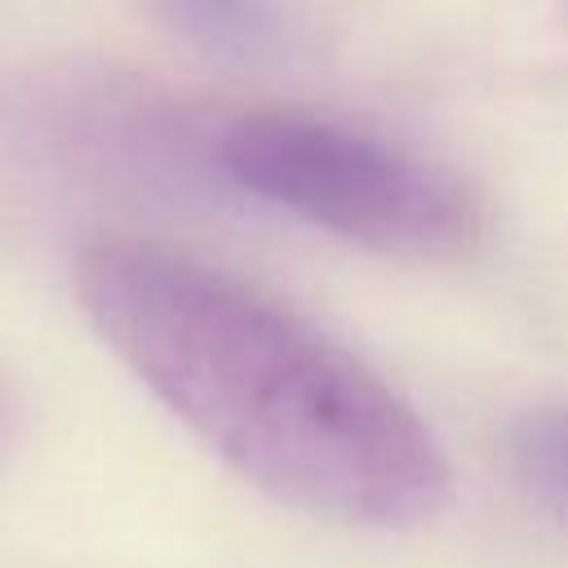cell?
Segmentation results:
<instances>
[{
  "label": "cell",
  "instance_id": "6da1fadb",
  "mask_svg": "<svg viewBox=\"0 0 568 568\" xmlns=\"http://www.w3.org/2000/svg\"><path fill=\"white\" fill-rule=\"evenodd\" d=\"M75 297L133 377L266 497L364 528H417L453 470L417 408L257 284L151 240H98Z\"/></svg>",
  "mask_w": 568,
  "mask_h": 568
},
{
  "label": "cell",
  "instance_id": "277c9868",
  "mask_svg": "<svg viewBox=\"0 0 568 568\" xmlns=\"http://www.w3.org/2000/svg\"><path fill=\"white\" fill-rule=\"evenodd\" d=\"M173 27L222 58H257L275 40L266 0H155Z\"/></svg>",
  "mask_w": 568,
  "mask_h": 568
},
{
  "label": "cell",
  "instance_id": "5b68a950",
  "mask_svg": "<svg viewBox=\"0 0 568 568\" xmlns=\"http://www.w3.org/2000/svg\"><path fill=\"white\" fill-rule=\"evenodd\" d=\"M0 426H4V399H0Z\"/></svg>",
  "mask_w": 568,
  "mask_h": 568
},
{
  "label": "cell",
  "instance_id": "7a4b0ae2",
  "mask_svg": "<svg viewBox=\"0 0 568 568\" xmlns=\"http://www.w3.org/2000/svg\"><path fill=\"white\" fill-rule=\"evenodd\" d=\"M226 178L337 240L448 262L484 240L479 195L444 164L302 111H253L217 138Z\"/></svg>",
  "mask_w": 568,
  "mask_h": 568
},
{
  "label": "cell",
  "instance_id": "3957f363",
  "mask_svg": "<svg viewBox=\"0 0 568 568\" xmlns=\"http://www.w3.org/2000/svg\"><path fill=\"white\" fill-rule=\"evenodd\" d=\"M506 466L532 506L568 519V404L519 417L506 435Z\"/></svg>",
  "mask_w": 568,
  "mask_h": 568
}]
</instances>
